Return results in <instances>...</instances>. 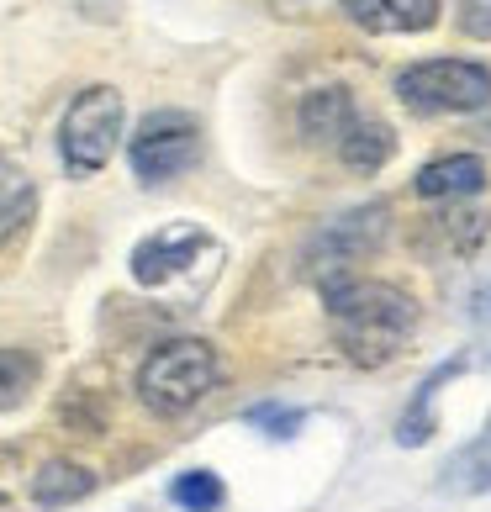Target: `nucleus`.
Returning <instances> with one entry per match:
<instances>
[{"instance_id": "1", "label": "nucleus", "mask_w": 491, "mask_h": 512, "mask_svg": "<svg viewBox=\"0 0 491 512\" xmlns=\"http://www.w3.org/2000/svg\"><path fill=\"white\" fill-rule=\"evenodd\" d=\"M328 296V317H333V338L354 365L365 370H381L391 365L396 354L407 349L412 328H418V301H412L402 286L391 280H333L323 286Z\"/></svg>"}, {"instance_id": "2", "label": "nucleus", "mask_w": 491, "mask_h": 512, "mask_svg": "<svg viewBox=\"0 0 491 512\" xmlns=\"http://www.w3.org/2000/svg\"><path fill=\"white\" fill-rule=\"evenodd\" d=\"M217 375H222V359L206 338H169V344H159L143 359L138 396L159 417H175V412H191L217 386Z\"/></svg>"}, {"instance_id": "3", "label": "nucleus", "mask_w": 491, "mask_h": 512, "mask_svg": "<svg viewBox=\"0 0 491 512\" xmlns=\"http://www.w3.org/2000/svg\"><path fill=\"white\" fill-rule=\"evenodd\" d=\"M396 96L423 117H444V111L460 117V111L491 106V69L470 59H423L396 74Z\"/></svg>"}, {"instance_id": "4", "label": "nucleus", "mask_w": 491, "mask_h": 512, "mask_svg": "<svg viewBox=\"0 0 491 512\" xmlns=\"http://www.w3.org/2000/svg\"><path fill=\"white\" fill-rule=\"evenodd\" d=\"M122 117H127L122 90H111V85H90L69 101L64 127H59V148H64L69 175H96L111 159V148L122 138Z\"/></svg>"}, {"instance_id": "5", "label": "nucleus", "mask_w": 491, "mask_h": 512, "mask_svg": "<svg viewBox=\"0 0 491 512\" xmlns=\"http://www.w3.org/2000/svg\"><path fill=\"white\" fill-rule=\"evenodd\" d=\"M127 159H132V175L143 185H164L201 159V127L185 111H154V117H143L138 132H132Z\"/></svg>"}, {"instance_id": "6", "label": "nucleus", "mask_w": 491, "mask_h": 512, "mask_svg": "<svg viewBox=\"0 0 491 512\" xmlns=\"http://www.w3.org/2000/svg\"><path fill=\"white\" fill-rule=\"evenodd\" d=\"M381 238H386V206H381V201L354 206V212L333 217L323 233L312 238V249H307V275L317 280V286L349 280L354 264H360L365 254L381 249Z\"/></svg>"}, {"instance_id": "7", "label": "nucleus", "mask_w": 491, "mask_h": 512, "mask_svg": "<svg viewBox=\"0 0 491 512\" xmlns=\"http://www.w3.org/2000/svg\"><path fill=\"white\" fill-rule=\"evenodd\" d=\"M201 227H164V233H154V238H143L138 249H132V280L138 286H164L169 275H180L185 264L196 259V249H201Z\"/></svg>"}, {"instance_id": "8", "label": "nucleus", "mask_w": 491, "mask_h": 512, "mask_svg": "<svg viewBox=\"0 0 491 512\" xmlns=\"http://www.w3.org/2000/svg\"><path fill=\"white\" fill-rule=\"evenodd\" d=\"M418 196L423 201H460V196H481L486 191V159L481 154H444L418 169Z\"/></svg>"}, {"instance_id": "9", "label": "nucleus", "mask_w": 491, "mask_h": 512, "mask_svg": "<svg viewBox=\"0 0 491 512\" xmlns=\"http://www.w3.org/2000/svg\"><path fill=\"white\" fill-rule=\"evenodd\" d=\"M444 0H344L349 22L365 32H428Z\"/></svg>"}, {"instance_id": "10", "label": "nucleus", "mask_w": 491, "mask_h": 512, "mask_svg": "<svg viewBox=\"0 0 491 512\" xmlns=\"http://www.w3.org/2000/svg\"><path fill=\"white\" fill-rule=\"evenodd\" d=\"M296 122H301V138L307 143H338L354 122V96L344 85H317V90L301 96Z\"/></svg>"}, {"instance_id": "11", "label": "nucleus", "mask_w": 491, "mask_h": 512, "mask_svg": "<svg viewBox=\"0 0 491 512\" xmlns=\"http://www.w3.org/2000/svg\"><path fill=\"white\" fill-rule=\"evenodd\" d=\"M391 154H396V138H391V127L375 122V117H354L349 132L338 138V159L349 169H360V175H375Z\"/></svg>"}, {"instance_id": "12", "label": "nucleus", "mask_w": 491, "mask_h": 512, "mask_svg": "<svg viewBox=\"0 0 491 512\" xmlns=\"http://www.w3.org/2000/svg\"><path fill=\"white\" fill-rule=\"evenodd\" d=\"M90 486H96V476H90L85 465H74V460H48V465L32 476V497H37V507H64V502L90 497Z\"/></svg>"}, {"instance_id": "13", "label": "nucleus", "mask_w": 491, "mask_h": 512, "mask_svg": "<svg viewBox=\"0 0 491 512\" xmlns=\"http://www.w3.org/2000/svg\"><path fill=\"white\" fill-rule=\"evenodd\" d=\"M32 206H37L32 180L11 159H0V243H6L11 233H22V222L32 217Z\"/></svg>"}, {"instance_id": "14", "label": "nucleus", "mask_w": 491, "mask_h": 512, "mask_svg": "<svg viewBox=\"0 0 491 512\" xmlns=\"http://www.w3.org/2000/svg\"><path fill=\"white\" fill-rule=\"evenodd\" d=\"M486 486H491V428L481 433L476 444H465L455 460H449V470H444V491L470 497V491H486Z\"/></svg>"}, {"instance_id": "15", "label": "nucleus", "mask_w": 491, "mask_h": 512, "mask_svg": "<svg viewBox=\"0 0 491 512\" xmlns=\"http://www.w3.org/2000/svg\"><path fill=\"white\" fill-rule=\"evenodd\" d=\"M460 365H439L428 375V381L418 386V396H412V412H402V423H396V439L402 444H428V433H433V396H439V386L455 375Z\"/></svg>"}, {"instance_id": "16", "label": "nucleus", "mask_w": 491, "mask_h": 512, "mask_svg": "<svg viewBox=\"0 0 491 512\" xmlns=\"http://www.w3.org/2000/svg\"><path fill=\"white\" fill-rule=\"evenodd\" d=\"M37 386V354L27 349H0V412L22 407Z\"/></svg>"}, {"instance_id": "17", "label": "nucleus", "mask_w": 491, "mask_h": 512, "mask_svg": "<svg viewBox=\"0 0 491 512\" xmlns=\"http://www.w3.org/2000/svg\"><path fill=\"white\" fill-rule=\"evenodd\" d=\"M175 502L185 512H217L222 507V481L212 476V470H185V476L175 481Z\"/></svg>"}, {"instance_id": "18", "label": "nucleus", "mask_w": 491, "mask_h": 512, "mask_svg": "<svg viewBox=\"0 0 491 512\" xmlns=\"http://www.w3.org/2000/svg\"><path fill=\"white\" fill-rule=\"evenodd\" d=\"M455 22L465 37L491 43V0H455Z\"/></svg>"}, {"instance_id": "19", "label": "nucleus", "mask_w": 491, "mask_h": 512, "mask_svg": "<svg viewBox=\"0 0 491 512\" xmlns=\"http://www.w3.org/2000/svg\"><path fill=\"white\" fill-rule=\"evenodd\" d=\"M249 423H259V428H270L275 439H286V433H296V423H301V412H291V407H254V412H249Z\"/></svg>"}, {"instance_id": "20", "label": "nucleus", "mask_w": 491, "mask_h": 512, "mask_svg": "<svg viewBox=\"0 0 491 512\" xmlns=\"http://www.w3.org/2000/svg\"><path fill=\"white\" fill-rule=\"evenodd\" d=\"M476 301H481V307H476V317H486V322H491V286H486V291H481Z\"/></svg>"}]
</instances>
